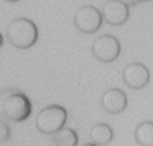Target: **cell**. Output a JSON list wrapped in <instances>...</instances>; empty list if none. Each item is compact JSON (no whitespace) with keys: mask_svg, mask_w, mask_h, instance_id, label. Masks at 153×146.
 <instances>
[{"mask_svg":"<svg viewBox=\"0 0 153 146\" xmlns=\"http://www.w3.org/2000/svg\"><path fill=\"white\" fill-rule=\"evenodd\" d=\"M6 38L13 47L28 50L38 41V28L35 22L28 18H16L7 26Z\"/></svg>","mask_w":153,"mask_h":146,"instance_id":"1","label":"cell"},{"mask_svg":"<svg viewBox=\"0 0 153 146\" xmlns=\"http://www.w3.org/2000/svg\"><path fill=\"white\" fill-rule=\"evenodd\" d=\"M67 121V111L64 107L53 104L39 111L36 115V129L44 134H56Z\"/></svg>","mask_w":153,"mask_h":146,"instance_id":"2","label":"cell"},{"mask_svg":"<svg viewBox=\"0 0 153 146\" xmlns=\"http://www.w3.org/2000/svg\"><path fill=\"white\" fill-rule=\"evenodd\" d=\"M31 111H32V104L29 98L22 92L10 94L3 102V112L12 121H25L31 115Z\"/></svg>","mask_w":153,"mask_h":146,"instance_id":"3","label":"cell"},{"mask_svg":"<svg viewBox=\"0 0 153 146\" xmlns=\"http://www.w3.org/2000/svg\"><path fill=\"white\" fill-rule=\"evenodd\" d=\"M73 22H74V26L83 34H95L102 26L104 18H102V12L98 7L88 4L76 10Z\"/></svg>","mask_w":153,"mask_h":146,"instance_id":"4","label":"cell"},{"mask_svg":"<svg viewBox=\"0 0 153 146\" xmlns=\"http://www.w3.org/2000/svg\"><path fill=\"white\" fill-rule=\"evenodd\" d=\"M92 54L98 61L102 63H112L118 59L121 53V44L114 35L104 34L95 38L92 42Z\"/></svg>","mask_w":153,"mask_h":146,"instance_id":"5","label":"cell"},{"mask_svg":"<svg viewBox=\"0 0 153 146\" xmlns=\"http://www.w3.org/2000/svg\"><path fill=\"white\" fill-rule=\"evenodd\" d=\"M123 80L130 89H143L150 80L149 67L143 63L133 61L123 70Z\"/></svg>","mask_w":153,"mask_h":146,"instance_id":"6","label":"cell"},{"mask_svg":"<svg viewBox=\"0 0 153 146\" xmlns=\"http://www.w3.org/2000/svg\"><path fill=\"white\" fill-rule=\"evenodd\" d=\"M130 6L121 0H108L102 9V18L111 26H121L128 21Z\"/></svg>","mask_w":153,"mask_h":146,"instance_id":"7","label":"cell"},{"mask_svg":"<svg viewBox=\"0 0 153 146\" xmlns=\"http://www.w3.org/2000/svg\"><path fill=\"white\" fill-rule=\"evenodd\" d=\"M128 99L124 91L118 88L106 89L101 98V105L108 114H120L127 108Z\"/></svg>","mask_w":153,"mask_h":146,"instance_id":"8","label":"cell"},{"mask_svg":"<svg viewBox=\"0 0 153 146\" xmlns=\"http://www.w3.org/2000/svg\"><path fill=\"white\" fill-rule=\"evenodd\" d=\"M112 137H114L112 127L105 123H98L91 129V139L98 146H105L111 143Z\"/></svg>","mask_w":153,"mask_h":146,"instance_id":"9","label":"cell"},{"mask_svg":"<svg viewBox=\"0 0 153 146\" xmlns=\"http://www.w3.org/2000/svg\"><path fill=\"white\" fill-rule=\"evenodd\" d=\"M134 139L139 146H153V121L140 123L134 130Z\"/></svg>","mask_w":153,"mask_h":146,"instance_id":"10","label":"cell"},{"mask_svg":"<svg viewBox=\"0 0 153 146\" xmlns=\"http://www.w3.org/2000/svg\"><path fill=\"white\" fill-rule=\"evenodd\" d=\"M79 136L70 127H63L54 134V143L56 146H77Z\"/></svg>","mask_w":153,"mask_h":146,"instance_id":"11","label":"cell"},{"mask_svg":"<svg viewBox=\"0 0 153 146\" xmlns=\"http://www.w3.org/2000/svg\"><path fill=\"white\" fill-rule=\"evenodd\" d=\"M10 137V129L6 123L0 121V143L1 142H6L7 139Z\"/></svg>","mask_w":153,"mask_h":146,"instance_id":"12","label":"cell"},{"mask_svg":"<svg viewBox=\"0 0 153 146\" xmlns=\"http://www.w3.org/2000/svg\"><path fill=\"white\" fill-rule=\"evenodd\" d=\"M121 1L127 3L128 6H134V4H137V3H139V0H121Z\"/></svg>","mask_w":153,"mask_h":146,"instance_id":"13","label":"cell"},{"mask_svg":"<svg viewBox=\"0 0 153 146\" xmlns=\"http://www.w3.org/2000/svg\"><path fill=\"white\" fill-rule=\"evenodd\" d=\"M3 41H4V38H3V34L0 32V47L3 45Z\"/></svg>","mask_w":153,"mask_h":146,"instance_id":"14","label":"cell"},{"mask_svg":"<svg viewBox=\"0 0 153 146\" xmlns=\"http://www.w3.org/2000/svg\"><path fill=\"white\" fill-rule=\"evenodd\" d=\"M83 146H98V145H96V143H94V142H92V143H86V145H83Z\"/></svg>","mask_w":153,"mask_h":146,"instance_id":"15","label":"cell"},{"mask_svg":"<svg viewBox=\"0 0 153 146\" xmlns=\"http://www.w3.org/2000/svg\"><path fill=\"white\" fill-rule=\"evenodd\" d=\"M4 1H7V3H16V1H19V0H4Z\"/></svg>","mask_w":153,"mask_h":146,"instance_id":"16","label":"cell"},{"mask_svg":"<svg viewBox=\"0 0 153 146\" xmlns=\"http://www.w3.org/2000/svg\"><path fill=\"white\" fill-rule=\"evenodd\" d=\"M139 1H152V0H139Z\"/></svg>","mask_w":153,"mask_h":146,"instance_id":"17","label":"cell"}]
</instances>
